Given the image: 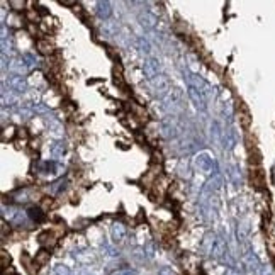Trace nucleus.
I'll return each instance as SVG.
<instances>
[{"instance_id": "f257e3e1", "label": "nucleus", "mask_w": 275, "mask_h": 275, "mask_svg": "<svg viewBox=\"0 0 275 275\" xmlns=\"http://www.w3.org/2000/svg\"><path fill=\"white\" fill-rule=\"evenodd\" d=\"M141 70H143V75H145L146 80L153 82L155 78L160 77V75H158V73H160V62H158L156 58H148V60H145V63H143Z\"/></svg>"}, {"instance_id": "f03ea898", "label": "nucleus", "mask_w": 275, "mask_h": 275, "mask_svg": "<svg viewBox=\"0 0 275 275\" xmlns=\"http://www.w3.org/2000/svg\"><path fill=\"white\" fill-rule=\"evenodd\" d=\"M38 243L42 246V248L49 250L51 252L53 248L58 243V233H55V230H44L38 234Z\"/></svg>"}, {"instance_id": "7ed1b4c3", "label": "nucleus", "mask_w": 275, "mask_h": 275, "mask_svg": "<svg viewBox=\"0 0 275 275\" xmlns=\"http://www.w3.org/2000/svg\"><path fill=\"white\" fill-rule=\"evenodd\" d=\"M187 94L190 97V101L194 102V106L201 110H206V95L202 94L199 88H195L194 85H187Z\"/></svg>"}, {"instance_id": "20e7f679", "label": "nucleus", "mask_w": 275, "mask_h": 275, "mask_svg": "<svg viewBox=\"0 0 275 275\" xmlns=\"http://www.w3.org/2000/svg\"><path fill=\"white\" fill-rule=\"evenodd\" d=\"M250 184L256 190L265 189V173H263L262 169H250Z\"/></svg>"}, {"instance_id": "39448f33", "label": "nucleus", "mask_w": 275, "mask_h": 275, "mask_svg": "<svg viewBox=\"0 0 275 275\" xmlns=\"http://www.w3.org/2000/svg\"><path fill=\"white\" fill-rule=\"evenodd\" d=\"M236 116H238V119H240L241 126L245 127V129H248L250 124H252V116H250L248 107L245 106V102H243V101L236 102Z\"/></svg>"}, {"instance_id": "423d86ee", "label": "nucleus", "mask_w": 275, "mask_h": 275, "mask_svg": "<svg viewBox=\"0 0 275 275\" xmlns=\"http://www.w3.org/2000/svg\"><path fill=\"white\" fill-rule=\"evenodd\" d=\"M138 21L139 24H141L143 27H145L146 31H151L156 27V24H158V19H156L155 14L148 12V10H145V12H139L138 14Z\"/></svg>"}, {"instance_id": "0eeeda50", "label": "nucleus", "mask_w": 275, "mask_h": 275, "mask_svg": "<svg viewBox=\"0 0 275 275\" xmlns=\"http://www.w3.org/2000/svg\"><path fill=\"white\" fill-rule=\"evenodd\" d=\"M36 49H38L39 55L46 56V58H51L55 55V46L49 42V38H41L36 41Z\"/></svg>"}, {"instance_id": "6e6552de", "label": "nucleus", "mask_w": 275, "mask_h": 275, "mask_svg": "<svg viewBox=\"0 0 275 275\" xmlns=\"http://www.w3.org/2000/svg\"><path fill=\"white\" fill-rule=\"evenodd\" d=\"M126 234H127V228L124 226L121 221L112 224V228H110V236H112L114 243H123L126 240Z\"/></svg>"}, {"instance_id": "1a4fd4ad", "label": "nucleus", "mask_w": 275, "mask_h": 275, "mask_svg": "<svg viewBox=\"0 0 275 275\" xmlns=\"http://www.w3.org/2000/svg\"><path fill=\"white\" fill-rule=\"evenodd\" d=\"M7 84H9V87L12 88V90L19 92V94H24V92L27 90V82L24 77H19V75H10L9 80H7Z\"/></svg>"}, {"instance_id": "9d476101", "label": "nucleus", "mask_w": 275, "mask_h": 275, "mask_svg": "<svg viewBox=\"0 0 275 275\" xmlns=\"http://www.w3.org/2000/svg\"><path fill=\"white\" fill-rule=\"evenodd\" d=\"M27 217H29L33 224H39L46 221V212L41 206H31L29 209H27Z\"/></svg>"}, {"instance_id": "9b49d317", "label": "nucleus", "mask_w": 275, "mask_h": 275, "mask_svg": "<svg viewBox=\"0 0 275 275\" xmlns=\"http://www.w3.org/2000/svg\"><path fill=\"white\" fill-rule=\"evenodd\" d=\"M68 177H62V178H58V180H55L53 184H49L48 185V192L51 195H60L62 192H65L66 189H68Z\"/></svg>"}, {"instance_id": "f8f14e48", "label": "nucleus", "mask_w": 275, "mask_h": 275, "mask_svg": "<svg viewBox=\"0 0 275 275\" xmlns=\"http://www.w3.org/2000/svg\"><path fill=\"white\" fill-rule=\"evenodd\" d=\"M195 165H197V169L201 170V172H206V173L214 172V170H212L214 160L209 158V155H206V153H202V155L197 156V160H195Z\"/></svg>"}, {"instance_id": "ddd939ff", "label": "nucleus", "mask_w": 275, "mask_h": 275, "mask_svg": "<svg viewBox=\"0 0 275 275\" xmlns=\"http://www.w3.org/2000/svg\"><path fill=\"white\" fill-rule=\"evenodd\" d=\"M66 149H68V145H66L65 139H56V141L51 143V155L56 156V158L65 155Z\"/></svg>"}, {"instance_id": "4468645a", "label": "nucleus", "mask_w": 275, "mask_h": 275, "mask_svg": "<svg viewBox=\"0 0 275 275\" xmlns=\"http://www.w3.org/2000/svg\"><path fill=\"white\" fill-rule=\"evenodd\" d=\"M49 258H51V252H49V250H46V248H41L38 253H36L33 262H34L36 267H44L46 263L49 262Z\"/></svg>"}, {"instance_id": "2eb2a0df", "label": "nucleus", "mask_w": 275, "mask_h": 275, "mask_svg": "<svg viewBox=\"0 0 275 275\" xmlns=\"http://www.w3.org/2000/svg\"><path fill=\"white\" fill-rule=\"evenodd\" d=\"M216 234L214 233H207L206 236H204V240H202V245H201V248H202V252L207 253V255H211L212 253V248H214V245H216Z\"/></svg>"}, {"instance_id": "dca6fc26", "label": "nucleus", "mask_w": 275, "mask_h": 275, "mask_svg": "<svg viewBox=\"0 0 275 275\" xmlns=\"http://www.w3.org/2000/svg\"><path fill=\"white\" fill-rule=\"evenodd\" d=\"M112 78L114 84L119 88H126V80H124V73H123V66L121 65H114L112 68Z\"/></svg>"}, {"instance_id": "f3484780", "label": "nucleus", "mask_w": 275, "mask_h": 275, "mask_svg": "<svg viewBox=\"0 0 275 275\" xmlns=\"http://www.w3.org/2000/svg\"><path fill=\"white\" fill-rule=\"evenodd\" d=\"M223 139H224V148L226 149H233L234 145H236V136H234V131L231 126H228V129L224 131L223 134Z\"/></svg>"}, {"instance_id": "a211bd4d", "label": "nucleus", "mask_w": 275, "mask_h": 275, "mask_svg": "<svg viewBox=\"0 0 275 275\" xmlns=\"http://www.w3.org/2000/svg\"><path fill=\"white\" fill-rule=\"evenodd\" d=\"M97 16L104 21H107L112 16V9H110L109 2H97Z\"/></svg>"}, {"instance_id": "6ab92c4d", "label": "nucleus", "mask_w": 275, "mask_h": 275, "mask_svg": "<svg viewBox=\"0 0 275 275\" xmlns=\"http://www.w3.org/2000/svg\"><path fill=\"white\" fill-rule=\"evenodd\" d=\"M136 48L141 55H149V51H151V44L146 38H136Z\"/></svg>"}, {"instance_id": "aec40b11", "label": "nucleus", "mask_w": 275, "mask_h": 275, "mask_svg": "<svg viewBox=\"0 0 275 275\" xmlns=\"http://www.w3.org/2000/svg\"><path fill=\"white\" fill-rule=\"evenodd\" d=\"M21 60L24 62V65L27 66V68H34V66H38V58H36V55H33V53H22V56H21Z\"/></svg>"}, {"instance_id": "412c9836", "label": "nucleus", "mask_w": 275, "mask_h": 275, "mask_svg": "<svg viewBox=\"0 0 275 275\" xmlns=\"http://www.w3.org/2000/svg\"><path fill=\"white\" fill-rule=\"evenodd\" d=\"M31 110H33L34 114H49V107L42 102L31 104Z\"/></svg>"}, {"instance_id": "4be33fe9", "label": "nucleus", "mask_w": 275, "mask_h": 275, "mask_svg": "<svg viewBox=\"0 0 275 275\" xmlns=\"http://www.w3.org/2000/svg\"><path fill=\"white\" fill-rule=\"evenodd\" d=\"M230 177H231V182H233L234 185H241V173H240V169H238L236 165L231 167V172H230Z\"/></svg>"}, {"instance_id": "5701e85b", "label": "nucleus", "mask_w": 275, "mask_h": 275, "mask_svg": "<svg viewBox=\"0 0 275 275\" xmlns=\"http://www.w3.org/2000/svg\"><path fill=\"white\" fill-rule=\"evenodd\" d=\"M246 238H248V224L240 223L238 224V240H240L241 243H245Z\"/></svg>"}, {"instance_id": "b1692460", "label": "nucleus", "mask_w": 275, "mask_h": 275, "mask_svg": "<svg viewBox=\"0 0 275 275\" xmlns=\"http://www.w3.org/2000/svg\"><path fill=\"white\" fill-rule=\"evenodd\" d=\"M24 17H26V21L29 24H36V21H38V12H36V9H27L26 12H24Z\"/></svg>"}, {"instance_id": "393cba45", "label": "nucleus", "mask_w": 275, "mask_h": 275, "mask_svg": "<svg viewBox=\"0 0 275 275\" xmlns=\"http://www.w3.org/2000/svg\"><path fill=\"white\" fill-rule=\"evenodd\" d=\"M53 275H73V272L66 265H56L53 270Z\"/></svg>"}, {"instance_id": "a878e982", "label": "nucleus", "mask_w": 275, "mask_h": 275, "mask_svg": "<svg viewBox=\"0 0 275 275\" xmlns=\"http://www.w3.org/2000/svg\"><path fill=\"white\" fill-rule=\"evenodd\" d=\"M9 7H12L16 12H21V10H24V7H26V2H21V0H10ZM24 12H26V10H24Z\"/></svg>"}, {"instance_id": "bb28decb", "label": "nucleus", "mask_w": 275, "mask_h": 275, "mask_svg": "<svg viewBox=\"0 0 275 275\" xmlns=\"http://www.w3.org/2000/svg\"><path fill=\"white\" fill-rule=\"evenodd\" d=\"M110 275H138V272L134 269H129V267H124V269L116 270V272H112Z\"/></svg>"}, {"instance_id": "cd10ccee", "label": "nucleus", "mask_w": 275, "mask_h": 275, "mask_svg": "<svg viewBox=\"0 0 275 275\" xmlns=\"http://www.w3.org/2000/svg\"><path fill=\"white\" fill-rule=\"evenodd\" d=\"M9 265H10V256H7V252H2V269L7 270Z\"/></svg>"}, {"instance_id": "c85d7f7f", "label": "nucleus", "mask_w": 275, "mask_h": 275, "mask_svg": "<svg viewBox=\"0 0 275 275\" xmlns=\"http://www.w3.org/2000/svg\"><path fill=\"white\" fill-rule=\"evenodd\" d=\"M38 9H36V12H38V16L39 17H46V16H49V10H46L44 7H41V5H36Z\"/></svg>"}, {"instance_id": "c756f323", "label": "nucleus", "mask_w": 275, "mask_h": 275, "mask_svg": "<svg viewBox=\"0 0 275 275\" xmlns=\"http://www.w3.org/2000/svg\"><path fill=\"white\" fill-rule=\"evenodd\" d=\"M158 275H177L173 272L172 269H170V267H162V269H160V272H158Z\"/></svg>"}, {"instance_id": "7c9ffc66", "label": "nucleus", "mask_w": 275, "mask_h": 275, "mask_svg": "<svg viewBox=\"0 0 275 275\" xmlns=\"http://www.w3.org/2000/svg\"><path fill=\"white\" fill-rule=\"evenodd\" d=\"M7 231L10 233V224H7V221L3 219V221H2V238L7 236Z\"/></svg>"}, {"instance_id": "2f4dec72", "label": "nucleus", "mask_w": 275, "mask_h": 275, "mask_svg": "<svg viewBox=\"0 0 275 275\" xmlns=\"http://www.w3.org/2000/svg\"><path fill=\"white\" fill-rule=\"evenodd\" d=\"M260 275H275L274 270L270 269V267H262V270H260Z\"/></svg>"}, {"instance_id": "473e14b6", "label": "nucleus", "mask_w": 275, "mask_h": 275, "mask_svg": "<svg viewBox=\"0 0 275 275\" xmlns=\"http://www.w3.org/2000/svg\"><path fill=\"white\" fill-rule=\"evenodd\" d=\"M60 5H65V7H73V9H75V7H77L78 3H77V2H68V0H60Z\"/></svg>"}, {"instance_id": "72a5a7b5", "label": "nucleus", "mask_w": 275, "mask_h": 275, "mask_svg": "<svg viewBox=\"0 0 275 275\" xmlns=\"http://www.w3.org/2000/svg\"><path fill=\"white\" fill-rule=\"evenodd\" d=\"M224 275H240V274H238V270H234L233 267H230V269L226 270V274H224Z\"/></svg>"}, {"instance_id": "f704fd0d", "label": "nucleus", "mask_w": 275, "mask_h": 275, "mask_svg": "<svg viewBox=\"0 0 275 275\" xmlns=\"http://www.w3.org/2000/svg\"><path fill=\"white\" fill-rule=\"evenodd\" d=\"M78 275H92L90 272H88V270H80V274Z\"/></svg>"}]
</instances>
